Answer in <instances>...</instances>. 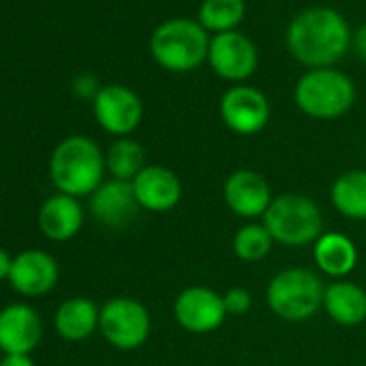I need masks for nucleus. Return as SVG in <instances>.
<instances>
[{
    "label": "nucleus",
    "instance_id": "nucleus-4",
    "mask_svg": "<svg viewBox=\"0 0 366 366\" xmlns=\"http://www.w3.org/2000/svg\"><path fill=\"white\" fill-rule=\"evenodd\" d=\"M293 97L304 114L330 121L349 112L355 99V86L342 71L332 67L310 69L297 80Z\"/></svg>",
    "mask_w": 366,
    "mask_h": 366
},
{
    "label": "nucleus",
    "instance_id": "nucleus-21",
    "mask_svg": "<svg viewBox=\"0 0 366 366\" xmlns=\"http://www.w3.org/2000/svg\"><path fill=\"white\" fill-rule=\"evenodd\" d=\"M336 212L349 220H366V170H347L332 186Z\"/></svg>",
    "mask_w": 366,
    "mask_h": 366
},
{
    "label": "nucleus",
    "instance_id": "nucleus-13",
    "mask_svg": "<svg viewBox=\"0 0 366 366\" xmlns=\"http://www.w3.org/2000/svg\"><path fill=\"white\" fill-rule=\"evenodd\" d=\"M132 188L138 205L153 214H166L181 201V181L166 166H144Z\"/></svg>",
    "mask_w": 366,
    "mask_h": 366
},
{
    "label": "nucleus",
    "instance_id": "nucleus-27",
    "mask_svg": "<svg viewBox=\"0 0 366 366\" xmlns=\"http://www.w3.org/2000/svg\"><path fill=\"white\" fill-rule=\"evenodd\" d=\"M353 48H355V54L366 61V24L357 29V33L353 37Z\"/></svg>",
    "mask_w": 366,
    "mask_h": 366
},
{
    "label": "nucleus",
    "instance_id": "nucleus-6",
    "mask_svg": "<svg viewBox=\"0 0 366 366\" xmlns=\"http://www.w3.org/2000/svg\"><path fill=\"white\" fill-rule=\"evenodd\" d=\"M325 287L321 278L304 267L278 272L267 285V304L285 321H306L323 308Z\"/></svg>",
    "mask_w": 366,
    "mask_h": 366
},
{
    "label": "nucleus",
    "instance_id": "nucleus-5",
    "mask_svg": "<svg viewBox=\"0 0 366 366\" xmlns=\"http://www.w3.org/2000/svg\"><path fill=\"white\" fill-rule=\"evenodd\" d=\"M263 224L274 242L302 248L321 237L323 216L315 201L304 194H280L263 216Z\"/></svg>",
    "mask_w": 366,
    "mask_h": 366
},
{
    "label": "nucleus",
    "instance_id": "nucleus-16",
    "mask_svg": "<svg viewBox=\"0 0 366 366\" xmlns=\"http://www.w3.org/2000/svg\"><path fill=\"white\" fill-rule=\"evenodd\" d=\"M129 181H106L91 194V214L97 222L110 229H123L132 222L138 209Z\"/></svg>",
    "mask_w": 366,
    "mask_h": 366
},
{
    "label": "nucleus",
    "instance_id": "nucleus-18",
    "mask_svg": "<svg viewBox=\"0 0 366 366\" xmlns=\"http://www.w3.org/2000/svg\"><path fill=\"white\" fill-rule=\"evenodd\" d=\"M323 310L338 325H357L366 319V293L353 282L336 280L325 287Z\"/></svg>",
    "mask_w": 366,
    "mask_h": 366
},
{
    "label": "nucleus",
    "instance_id": "nucleus-22",
    "mask_svg": "<svg viewBox=\"0 0 366 366\" xmlns=\"http://www.w3.org/2000/svg\"><path fill=\"white\" fill-rule=\"evenodd\" d=\"M246 16L244 0H203L199 9V24L207 33H231Z\"/></svg>",
    "mask_w": 366,
    "mask_h": 366
},
{
    "label": "nucleus",
    "instance_id": "nucleus-20",
    "mask_svg": "<svg viewBox=\"0 0 366 366\" xmlns=\"http://www.w3.org/2000/svg\"><path fill=\"white\" fill-rule=\"evenodd\" d=\"M54 327L67 340H84L99 327V308L86 297H71L56 310Z\"/></svg>",
    "mask_w": 366,
    "mask_h": 366
},
{
    "label": "nucleus",
    "instance_id": "nucleus-26",
    "mask_svg": "<svg viewBox=\"0 0 366 366\" xmlns=\"http://www.w3.org/2000/svg\"><path fill=\"white\" fill-rule=\"evenodd\" d=\"M0 366H35V362L26 353H11L0 360Z\"/></svg>",
    "mask_w": 366,
    "mask_h": 366
},
{
    "label": "nucleus",
    "instance_id": "nucleus-2",
    "mask_svg": "<svg viewBox=\"0 0 366 366\" xmlns=\"http://www.w3.org/2000/svg\"><path fill=\"white\" fill-rule=\"evenodd\" d=\"M106 157L99 147L86 136L65 138L52 153L50 174L61 194L89 197L93 194L104 179Z\"/></svg>",
    "mask_w": 366,
    "mask_h": 366
},
{
    "label": "nucleus",
    "instance_id": "nucleus-7",
    "mask_svg": "<svg viewBox=\"0 0 366 366\" xmlns=\"http://www.w3.org/2000/svg\"><path fill=\"white\" fill-rule=\"evenodd\" d=\"M99 330L112 347L132 351L149 338L151 317L138 300L112 297L99 308Z\"/></svg>",
    "mask_w": 366,
    "mask_h": 366
},
{
    "label": "nucleus",
    "instance_id": "nucleus-28",
    "mask_svg": "<svg viewBox=\"0 0 366 366\" xmlns=\"http://www.w3.org/2000/svg\"><path fill=\"white\" fill-rule=\"evenodd\" d=\"M11 265H14V259L0 248V280H9V274H11Z\"/></svg>",
    "mask_w": 366,
    "mask_h": 366
},
{
    "label": "nucleus",
    "instance_id": "nucleus-24",
    "mask_svg": "<svg viewBox=\"0 0 366 366\" xmlns=\"http://www.w3.org/2000/svg\"><path fill=\"white\" fill-rule=\"evenodd\" d=\"M274 246V237L265 229V224H246L235 233L233 239V250L237 259L246 263H257L269 254Z\"/></svg>",
    "mask_w": 366,
    "mask_h": 366
},
{
    "label": "nucleus",
    "instance_id": "nucleus-8",
    "mask_svg": "<svg viewBox=\"0 0 366 366\" xmlns=\"http://www.w3.org/2000/svg\"><path fill=\"white\" fill-rule=\"evenodd\" d=\"M174 319L190 334H209L227 319L224 300L209 287H188L174 300Z\"/></svg>",
    "mask_w": 366,
    "mask_h": 366
},
{
    "label": "nucleus",
    "instance_id": "nucleus-25",
    "mask_svg": "<svg viewBox=\"0 0 366 366\" xmlns=\"http://www.w3.org/2000/svg\"><path fill=\"white\" fill-rule=\"evenodd\" d=\"M222 300H224L227 315L239 317V315L250 312V308H252V295H250V291L244 289V287H233V289H229V291L222 295Z\"/></svg>",
    "mask_w": 366,
    "mask_h": 366
},
{
    "label": "nucleus",
    "instance_id": "nucleus-19",
    "mask_svg": "<svg viewBox=\"0 0 366 366\" xmlns=\"http://www.w3.org/2000/svg\"><path fill=\"white\" fill-rule=\"evenodd\" d=\"M312 257H315L317 267L332 278H342L351 274L357 263V250L353 242L342 233L321 235L315 242Z\"/></svg>",
    "mask_w": 366,
    "mask_h": 366
},
{
    "label": "nucleus",
    "instance_id": "nucleus-12",
    "mask_svg": "<svg viewBox=\"0 0 366 366\" xmlns=\"http://www.w3.org/2000/svg\"><path fill=\"white\" fill-rule=\"evenodd\" d=\"M224 201L229 209L239 218H259L272 205V190L263 174L250 168H242L229 174L224 181Z\"/></svg>",
    "mask_w": 366,
    "mask_h": 366
},
{
    "label": "nucleus",
    "instance_id": "nucleus-17",
    "mask_svg": "<svg viewBox=\"0 0 366 366\" xmlns=\"http://www.w3.org/2000/svg\"><path fill=\"white\" fill-rule=\"evenodd\" d=\"M84 212L76 197L54 194L39 209V229L48 239L67 242L82 229Z\"/></svg>",
    "mask_w": 366,
    "mask_h": 366
},
{
    "label": "nucleus",
    "instance_id": "nucleus-10",
    "mask_svg": "<svg viewBox=\"0 0 366 366\" xmlns=\"http://www.w3.org/2000/svg\"><path fill=\"white\" fill-rule=\"evenodd\" d=\"M212 69L231 82H242L250 78L259 63L257 46L242 33H220L209 44V56H207Z\"/></svg>",
    "mask_w": 366,
    "mask_h": 366
},
{
    "label": "nucleus",
    "instance_id": "nucleus-15",
    "mask_svg": "<svg viewBox=\"0 0 366 366\" xmlns=\"http://www.w3.org/2000/svg\"><path fill=\"white\" fill-rule=\"evenodd\" d=\"M59 280V265L52 254L44 250H26L14 259L9 282L11 287L29 297L46 295Z\"/></svg>",
    "mask_w": 366,
    "mask_h": 366
},
{
    "label": "nucleus",
    "instance_id": "nucleus-23",
    "mask_svg": "<svg viewBox=\"0 0 366 366\" xmlns=\"http://www.w3.org/2000/svg\"><path fill=\"white\" fill-rule=\"evenodd\" d=\"M106 168L114 179L132 183L144 168V149L132 138H121L110 144L106 153Z\"/></svg>",
    "mask_w": 366,
    "mask_h": 366
},
{
    "label": "nucleus",
    "instance_id": "nucleus-11",
    "mask_svg": "<svg viewBox=\"0 0 366 366\" xmlns=\"http://www.w3.org/2000/svg\"><path fill=\"white\" fill-rule=\"evenodd\" d=\"M93 108L99 125L114 136L132 134L142 121L140 97L123 84H108L99 89L93 99Z\"/></svg>",
    "mask_w": 366,
    "mask_h": 366
},
{
    "label": "nucleus",
    "instance_id": "nucleus-9",
    "mask_svg": "<svg viewBox=\"0 0 366 366\" xmlns=\"http://www.w3.org/2000/svg\"><path fill=\"white\" fill-rule=\"evenodd\" d=\"M269 102L267 97L246 84H235L220 99V117L224 125L242 136L259 134L269 121Z\"/></svg>",
    "mask_w": 366,
    "mask_h": 366
},
{
    "label": "nucleus",
    "instance_id": "nucleus-1",
    "mask_svg": "<svg viewBox=\"0 0 366 366\" xmlns=\"http://www.w3.org/2000/svg\"><path fill=\"white\" fill-rule=\"evenodd\" d=\"M351 44L345 18L330 7H310L293 18L287 31V48L310 69L332 67Z\"/></svg>",
    "mask_w": 366,
    "mask_h": 366
},
{
    "label": "nucleus",
    "instance_id": "nucleus-14",
    "mask_svg": "<svg viewBox=\"0 0 366 366\" xmlns=\"http://www.w3.org/2000/svg\"><path fill=\"white\" fill-rule=\"evenodd\" d=\"M44 334V325L35 308L26 304H11L0 310V349L7 355L31 353Z\"/></svg>",
    "mask_w": 366,
    "mask_h": 366
},
{
    "label": "nucleus",
    "instance_id": "nucleus-3",
    "mask_svg": "<svg viewBox=\"0 0 366 366\" xmlns=\"http://www.w3.org/2000/svg\"><path fill=\"white\" fill-rule=\"evenodd\" d=\"M209 33L194 20L174 18L159 24L151 35L153 61L172 74H186L201 67L209 56Z\"/></svg>",
    "mask_w": 366,
    "mask_h": 366
}]
</instances>
